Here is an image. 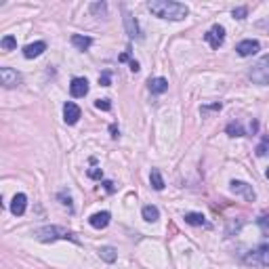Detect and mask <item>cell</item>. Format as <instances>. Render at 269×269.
Instances as JSON below:
<instances>
[{
    "instance_id": "cell-4",
    "label": "cell",
    "mask_w": 269,
    "mask_h": 269,
    "mask_svg": "<svg viewBox=\"0 0 269 269\" xmlns=\"http://www.w3.org/2000/svg\"><path fill=\"white\" fill-rule=\"evenodd\" d=\"M246 263H254V265H269V240H263L259 244L257 250H252V254L246 257Z\"/></svg>"
},
{
    "instance_id": "cell-1",
    "label": "cell",
    "mask_w": 269,
    "mask_h": 269,
    "mask_svg": "<svg viewBox=\"0 0 269 269\" xmlns=\"http://www.w3.org/2000/svg\"><path fill=\"white\" fill-rule=\"evenodd\" d=\"M150 9L156 17L160 19H171V21H181L189 15V9L181 2H173V0H152L147 2Z\"/></svg>"
},
{
    "instance_id": "cell-20",
    "label": "cell",
    "mask_w": 269,
    "mask_h": 269,
    "mask_svg": "<svg viewBox=\"0 0 269 269\" xmlns=\"http://www.w3.org/2000/svg\"><path fill=\"white\" fill-rule=\"evenodd\" d=\"M185 223H189V225H208L206 219H204V215H200V212H187Z\"/></svg>"
},
{
    "instance_id": "cell-13",
    "label": "cell",
    "mask_w": 269,
    "mask_h": 269,
    "mask_svg": "<svg viewBox=\"0 0 269 269\" xmlns=\"http://www.w3.org/2000/svg\"><path fill=\"white\" fill-rule=\"evenodd\" d=\"M110 219H112V215L103 210V212H95V215L89 219V223H90V227H95V229H103L110 225Z\"/></svg>"
},
{
    "instance_id": "cell-2",
    "label": "cell",
    "mask_w": 269,
    "mask_h": 269,
    "mask_svg": "<svg viewBox=\"0 0 269 269\" xmlns=\"http://www.w3.org/2000/svg\"><path fill=\"white\" fill-rule=\"evenodd\" d=\"M34 238L40 240V242H55V240H72L78 244V238L74 236L69 229L57 227V225H48V227H40L34 231Z\"/></svg>"
},
{
    "instance_id": "cell-21",
    "label": "cell",
    "mask_w": 269,
    "mask_h": 269,
    "mask_svg": "<svg viewBox=\"0 0 269 269\" xmlns=\"http://www.w3.org/2000/svg\"><path fill=\"white\" fill-rule=\"evenodd\" d=\"M225 133L229 134V137H242L244 134V129L240 122H229L227 126H225Z\"/></svg>"
},
{
    "instance_id": "cell-31",
    "label": "cell",
    "mask_w": 269,
    "mask_h": 269,
    "mask_svg": "<svg viewBox=\"0 0 269 269\" xmlns=\"http://www.w3.org/2000/svg\"><path fill=\"white\" fill-rule=\"evenodd\" d=\"M259 225H261L263 229H269V217H261V219H259Z\"/></svg>"
},
{
    "instance_id": "cell-30",
    "label": "cell",
    "mask_w": 269,
    "mask_h": 269,
    "mask_svg": "<svg viewBox=\"0 0 269 269\" xmlns=\"http://www.w3.org/2000/svg\"><path fill=\"white\" fill-rule=\"evenodd\" d=\"M215 110H221V103H215L210 108H202V114H208V112H215Z\"/></svg>"
},
{
    "instance_id": "cell-22",
    "label": "cell",
    "mask_w": 269,
    "mask_h": 269,
    "mask_svg": "<svg viewBox=\"0 0 269 269\" xmlns=\"http://www.w3.org/2000/svg\"><path fill=\"white\" fill-rule=\"evenodd\" d=\"M257 156L259 158H263V156H269V137H263V141H261V143L257 145Z\"/></svg>"
},
{
    "instance_id": "cell-34",
    "label": "cell",
    "mask_w": 269,
    "mask_h": 269,
    "mask_svg": "<svg viewBox=\"0 0 269 269\" xmlns=\"http://www.w3.org/2000/svg\"><path fill=\"white\" fill-rule=\"evenodd\" d=\"M131 69H133V72H139V63L137 61H131Z\"/></svg>"
},
{
    "instance_id": "cell-28",
    "label": "cell",
    "mask_w": 269,
    "mask_h": 269,
    "mask_svg": "<svg viewBox=\"0 0 269 269\" xmlns=\"http://www.w3.org/2000/svg\"><path fill=\"white\" fill-rule=\"evenodd\" d=\"M246 15H248V9H246V6H238V9H233V17H236V19H244Z\"/></svg>"
},
{
    "instance_id": "cell-29",
    "label": "cell",
    "mask_w": 269,
    "mask_h": 269,
    "mask_svg": "<svg viewBox=\"0 0 269 269\" xmlns=\"http://www.w3.org/2000/svg\"><path fill=\"white\" fill-rule=\"evenodd\" d=\"M89 177H90V179H101L103 171H101V168H93V171H89Z\"/></svg>"
},
{
    "instance_id": "cell-18",
    "label": "cell",
    "mask_w": 269,
    "mask_h": 269,
    "mask_svg": "<svg viewBox=\"0 0 269 269\" xmlns=\"http://www.w3.org/2000/svg\"><path fill=\"white\" fill-rule=\"evenodd\" d=\"M141 215H143V219H145V221H150V223H154V221H158V219H160L158 208H156V206H150V204H147V206H143Z\"/></svg>"
},
{
    "instance_id": "cell-24",
    "label": "cell",
    "mask_w": 269,
    "mask_h": 269,
    "mask_svg": "<svg viewBox=\"0 0 269 269\" xmlns=\"http://www.w3.org/2000/svg\"><path fill=\"white\" fill-rule=\"evenodd\" d=\"M57 198L61 200V204H63V206L72 208V196H69V194L66 192V189H63V192H59V194H57Z\"/></svg>"
},
{
    "instance_id": "cell-12",
    "label": "cell",
    "mask_w": 269,
    "mask_h": 269,
    "mask_svg": "<svg viewBox=\"0 0 269 269\" xmlns=\"http://www.w3.org/2000/svg\"><path fill=\"white\" fill-rule=\"evenodd\" d=\"M25 206H27L25 194H15V196H13V202H11V212H13V215L21 217L25 212Z\"/></svg>"
},
{
    "instance_id": "cell-16",
    "label": "cell",
    "mask_w": 269,
    "mask_h": 269,
    "mask_svg": "<svg viewBox=\"0 0 269 269\" xmlns=\"http://www.w3.org/2000/svg\"><path fill=\"white\" fill-rule=\"evenodd\" d=\"M72 45L76 48H80V51H89L90 45H93V38H90V36H82V34H74V36H72Z\"/></svg>"
},
{
    "instance_id": "cell-17",
    "label": "cell",
    "mask_w": 269,
    "mask_h": 269,
    "mask_svg": "<svg viewBox=\"0 0 269 269\" xmlns=\"http://www.w3.org/2000/svg\"><path fill=\"white\" fill-rule=\"evenodd\" d=\"M99 257H101L105 263H114L118 259V252H116L114 246H101V248H99Z\"/></svg>"
},
{
    "instance_id": "cell-36",
    "label": "cell",
    "mask_w": 269,
    "mask_h": 269,
    "mask_svg": "<svg viewBox=\"0 0 269 269\" xmlns=\"http://www.w3.org/2000/svg\"><path fill=\"white\" fill-rule=\"evenodd\" d=\"M267 179H269V168H267Z\"/></svg>"
},
{
    "instance_id": "cell-27",
    "label": "cell",
    "mask_w": 269,
    "mask_h": 269,
    "mask_svg": "<svg viewBox=\"0 0 269 269\" xmlns=\"http://www.w3.org/2000/svg\"><path fill=\"white\" fill-rule=\"evenodd\" d=\"M99 84H101V87H110V84H112V74L103 72L101 76H99Z\"/></svg>"
},
{
    "instance_id": "cell-19",
    "label": "cell",
    "mask_w": 269,
    "mask_h": 269,
    "mask_svg": "<svg viewBox=\"0 0 269 269\" xmlns=\"http://www.w3.org/2000/svg\"><path fill=\"white\" fill-rule=\"evenodd\" d=\"M150 181H152V187L156 189V192H162L164 189V179H162V175H160V171H152V175H150Z\"/></svg>"
},
{
    "instance_id": "cell-33",
    "label": "cell",
    "mask_w": 269,
    "mask_h": 269,
    "mask_svg": "<svg viewBox=\"0 0 269 269\" xmlns=\"http://www.w3.org/2000/svg\"><path fill=\"white\" fill-rule=\"evenodd\" d=\"M110 131H112V137L116 139V137H118V126H116V124H112V126H110Z\"/></svg>"
},
{
    "instance_id": "cell-6",
    "label": "cell",
    "mask_w": 269,
    "mask_h": 269,
    "mask_svg": "<svg viewBox=\"0 0 269 269\" xmlns=\"http://www.w3.org/2000/svg\"><path fill=\"white\" fill-rule=\"evenodd\" d=\"M229 189H231L233 194L242 196L244 200H248V202L257 200V194H254L252 185H248V183H244V181H231V183H229Z\"/></svg>"
},
{
    "instance_id": "cell-7",
    "label": "cell",
    "mask_w": 269,
    "mask_h": 269,
    "mask_svg": "<svg viewBox=\"0 0 269 269\" xmlns=\"http://www.w3.org/2000/svg\"><path fill=\"white\" fill-rule=\"evenodd\" d=\"M204 40H206L212 48H219V46L223 45V40H225V27H223V25H219V23H217V25H212L210 30H208L206 34H204Z\"/></svg>"
},
{
    "instance_id": "cell-11",
    "label": "cell",
    "mask_w": 269,
    "mask_h": 269,
    "mask_svg": "<svg viewBox=\"0 0 269 269\" xmlns=\"http://www.w3.org/2000/svg\"><path fill=\"white\" fill-rule=\"evenodd\" d=\"M45 51H46V42L38 40V42H32V45H27L23 48V57L25 59H34V57H40Z\"/></svg>"
},
{
    "instance_id": "cell-14",
    "label": "cell",
    "mask_w": 269,
    "mask_h": 269,
    "mask_svg": "<svg viewBox=\"0 0 269 269\" xmlns=\"http://www.w3.org/2000/svg\"><path fill=\"white\" fill-rule=\"evenodd\" d=\"M124 25H126V32H129L131 38H137V40L143 38V36H141V30H139L137 19H134L133 15H129V13H124Z\"/></svg>"
},
{
    "instance_id": "cell-35",
    "label": "cell",
    "mask_w": 269,
    "mask_h": 269,
    "mask_svg": "<svg viewBox=\"0 0 269 269\" xmlns=\"http://www.w3.org/2000/svg\"><path fill=\"white\" fill-rule=\"evenodd\" d=\"M120 61H129V53H122V55H120Z\"/></svg>"
},
{
    "instance_id": "cell-5",
    "label": "cell",
    "mask_w": 269,
    "mask_h": 269,
    "mask_svg": "<svg viewBox=\"0 0 269 269\" xmlns=\"http://www.w3.org/2000/svg\"><path fill=\"white\" fill-rule=\"evenodd\" d=\"M0 82L4 89H15L21 84V74L13 67H0Z\"/></svg>"
},
{
    "instance_id": "cell-3",
    "label": "cell",
    "mask_w": 269,
    "mask_h": 269,
    "mask_svg": "<svg viewBox=\"0 0 269 269\" xmlns=\"http://www.w3.org/2000/svg\"><path fill=\"white\" fill-rule=\"evenodd\" d=\"M250 80L254 84H261V87H267L269 84V55H263L254 66L250 67Z\"/></svg>"
},
{
    "instance_id": "cell-26",
    "label": "cell",
    "mask_w": 269,
    "mask_h": 269,
    "mask_svg": "<svg viewBox=\"0 0 269 269\" xmlns=\"http://www.w3.org/2000/svg\"><path fill=\"white\" fill-rule=\"evenodd\" d=\"M95 108L97 110H103V112H110L112 110V103H110V99H97Z\"/></svg>"
},
{
    "instance_id": "cell-25",
    "label": "cell",
    "mask_w": 269,
    "mask_h": 269,
    "mask_svg": "<svg viewBox=\"0 0 269 269\" xmlns=\"http://www.w3.org/2000/svg\"><path fill=\"white\" fill-rule=\"evenodd\" d=\"M105 9H108V6H105V2L90 4V13H93V15H105Z\"/></svg>"
},
{
    "instance_id": "cell-32",
    "label": "cell",
    "mask_w": 269,
    "mask_h": 269,
    "mask_svg": "<svg viewBox=\"0 0 269 269\" xmlns=\"http://www.w3.org/2000/svg\"><path fill=\"white\" fill-rule=\"evenodd\" d=\"M103 185H105V189H108V192L112 194V192H114V183H112V181H105L103 183Z\"/></svg>"
},
{
    "instance_id": "cell-9",
    "label": "cell",
    "mask_w": 269,
    "mask_h": 269,
    "mask_svg": "<svg viewBox=\"0 0 269 269\" xmlns=\"http://www.w3.org/2000/svg\"><path fill=\"white\" fill-rule=\"evenodd\" d=\"M80 116H82V112H80V108H78L76 103L67 101L66 105H63V120H66L67 124H76L78 120H80Z\"/></svg>"
},
{
    "instance_id": "cell-15",
    "label": "cell",
    "mask_w": 269,
    "mask_h": 269,
    "mask_svg": "<svg viewBox=\"0 0 269 269\" xmlns=\"http://www.w3.org/2000/svg\"><path fill=\"white\" fill-rule=\"evenodd\" d=\"M150 90L154 95H162L168 90V80L166 78H152L150 80Z\"/></svg>"
},
{
    "instance_id": "cell-23",
    "label": "cell",
    "mask_w": 269,
    "mask_h": 269,
    "mask_svg": "<svg viewBox=\"0 0 269 269\" xmlns=\"http://www.w3.org/2000/svg\"><path fill=\"white\" fill-rule=\"evenodd\" d=\"M0 45H2V48H4V51H13V48H17V40L13 38V36H4V38H2V42H0Z\"/></svg>"
},
{
    "instance_id": "cell-8",
    "label": "cell",
    "mask_w": 269,
    "mask_h": 269,
    "mask_svg": "<svg viewBox=\"0 0 269 269\" xmlns=\"http://www.w3.org/2000/svg\"><path fill=\"white\" fill-rule=\"evenodd\" d=\"M259 48H261V45H259L257 40H242L236 46V51H238L240 57H250V55H257L259 53Z\"/></svg>"
},
{
    "instance_id": "cell-10",
    "label": "cell",
    "mask_w": 269,
    "mask_h": 269,
    "mask_svg": "<svg viewBox=\"0 0 269 269\" xmlns=\"http://www.w3.org/2000/svg\"><path fill=\"white\" fill-rule=\"evenodd\" d=\"M69 93H72V97L80 99L89 93V80L87 78H74L72 84H69Z\"/></svg>"
}]
</instances>
